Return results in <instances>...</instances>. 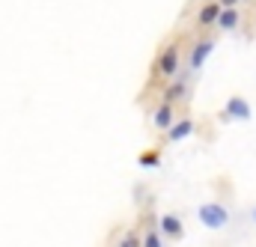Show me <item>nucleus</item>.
Returning <instances> with one entry per match:
<instances>
[{
    "label": "nucleus",
    "mask_w": 256,
    "mask_h": 247,
    "mask_svg": "<svg viewBox=\"0 0 256 247\" xmlns=\"http://www.w3.org/2000/svg\"><path fill=\"white\" fill-rule=\"evenodd\" d=\"M196 218H200V224H202L206 230H224V226L230 224V212H226V206H220V202H206V206H200V208H196Z\"/></svg>",
    "instance_id": "nucleus-1"
},
{
    "label": "nucleus",
    "mask_w": 256,
    "mask_h": 247,
    "mask_svg": "<svg viewBox=\"0 0 256 247\" xmlns=\"http://www.w3.org/2000/svg\"><path fill=\"white\" fill-rule=\"evenodd\" d=\"M179 62H182V57H179V45H167L164 51H161V57H158V74H164V78H173L176 72H179Z\"/></svg>",
    "instance_id": "nucleus-2"
},
{
    "label": "nucleus",
    "mask_w": 256,
    "mask_h": 247,
    "mask_svg": "<svg viewBox=\"0 0 256 247\" xmlns=\"http://www.w3.org/2000/svg\"><path fill=\"white\" fill-rule=\"evenodd\" d=\"M224 116H226V120H250V104H248L242 96H232V98H226V104H224Z\"/></svg>",
    "instance_id": "nucleus-3"
},
{
    "label": "nucleus",
    "mask_w": 256,
    "mask_h": 247,
    "mask_svg": "<svg viewBox=\"0 0 256 247\" xmlns=\"http://www.w3.org/2000/svg\"><path fill=\"white\" fill-rule=\"evenodd\" d=\"M212 51H214V42H212V39H202V42H196V45L191 48L188 66H191L194 72H200V66H202L206 60H208V54H212Z\"/></svg>",
    "instance_id": "nucleus-4"
},
{
    "label": "nucleus",
    "mask_w": 256,
    "mask_h": 247,
    "mask_svg": "<svg viewBox=\"0 0 256 247\" xmlns=\"http://www.w3.org/2000/svg\"><path fill=\"white\" fill-rule=\"evenodd\" d=\"M220 12H224V3H206V6L200 9V15H196V24H200V27H208V24H218V18H220Z\"/></svg>",
    "instance_id": "nucleus-5"
},
{
    "label": "nucleus",
    "mask_w": 256,
    "mask_h": 247,
    "mask_svg": "<svg viewBox=\"0 0 256 247\" xmlns=\"http://www.w3.org/2000/svg\"><path fill=\"white\" fill-rule=\"evenodd\" d=\"M188 134H194V120H179V122H173L167 128V140H170V143H179V140H185Z\"/></svg>",
    "instance_id": "nucleus-6"
},
{
    "label": "nucleus",
    "mask_w": 256,
    "mask_h": 247,
    "mask_svg": "<svg viewBox=\"0 0 256 247\" xmlns=\"http://www.w3.org/2000/svg\"><path fill=\"white\" fill-rule=\"evenodd\" d=\"M158 226H161V232L170 236V238H182V232H185V226H182V220H179L176 214H164Z\"/></svg>",
    "instance_id": "nucleus-7"
},
{
    "label": "nucleus",
    "mask_w": 256,
    "mask_h": 247,
    "mask_svg": "<svg viewBox=\"0 0 256 247\" xmlns=\"http://www.w3.org/2000/svg\"><path fill=\"white\" fill-rule=\"evenodd\" d=\"M176 122V110H173V102H164L158 110H155V125L158 128H170Z\"/></svg>",
    "instance_id": "nucleus-8"
},
{
    "label": "nucleus",
    "mask_w": 256,
    "mask_h": 247,
    "mask_svg": "<svg viewBox=\"0 0 256 247\" xmlns=\"http://www.w3.org/2000/svg\"><path fill=\"white\" fill-rule=\"evenodd\" d=\"M218 27L236 30V27H238V12H236L232 6H224V12H220V18H218Z\"/></svg>",
    "instance_id": "nucleus-9"
},
{
    "label": "nucleus",
    "mask_w": 256,
    "mask_h": 247,
    "mask_svg": "<svg viewBox=\"0 0 256 247\" xmlns=\"http://www.w3.org/2000/svg\"><path fill=\"white\" fill-rule=\"evenodd\" d=\"M188 96V84L185 80H176V84H170V90L164 92V102H176V98H185Z\"/></svg>",
    "instance_id": "nucleus-10"
},
{
    "label": "nucleus",
    "mask_w": 256,
    "mask_h": 247,
    "mask_svg": "<svg viewBox=\"0 0 256 247\" xmlns=\"http://www.w3.org/2000/svg\"><path fill=\"white\" fill-rule=\"evenodd\" d=\"M137 164H140V167H158V164H161V152H158V149H146V152H140Z\"/></svg>",
    "instance_id": "nucleus-11"
},
{
    "label": "nucleus",
    "mask_w": 256,
    "mask_h": 247,
    "mask_svg": "<svg viewBox=\"0 0 256 247\" xmlns=\"http://www.w3.org/2000/svg\"><path fill=\"white\" fill-rule=\"evenodd\" d=\"M143 247H161V238H158L155 230H149V232L143 236Z\"/></svg>",
    "instance_id": "nucleus-12"
},
{
    "label": "nucleus",
    "mask_w": 256,
    "mask_h": 247,
    "mask_svg": "<svg viewBox=\"0 0 256 247\" xmlns=\"http://www.w3.org/2000/svg\"><path fill=\"white\" fill-rule=\"evenodd\" d=\"M116 247H140V238H137V232H128V236H122V242Z\"/></svg>",
    "instance_id": "nucleus-13"
},
{
    "label": "nucleus",
    "mask_w": 256,
    "mask_h": 247,
    "mask_svg": "<svg viewBox=\"0 0 256 247\" xmlns=\"http://www.w3.org/2000/svg\"><path fill=\"white\" fill-rule=\"evenodd\" d=\"M220 3H224V6H236L238 0H220Z\"/></svg>",
    "instance_id": "nucleus-14"
},
{
    "label": "nucleus",
    "mask_w": 256,
    "mask_h": 247,
    "mask_svg": "<svg viewBox=\"0 0 256 247\" xmlns=\"http://www.w3.org/2000/svg\"><path fill=\"white\" fill-rule=\"evenodd\" d=\"M254 220H256V208H254Z\"/></svg>",
    "instance_id": "nucleus-15"
}]
</instances>
